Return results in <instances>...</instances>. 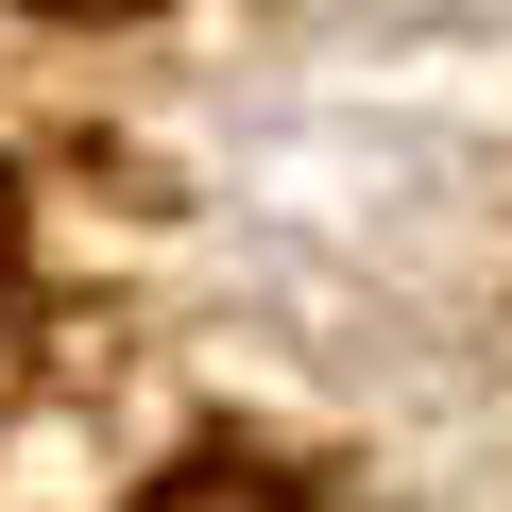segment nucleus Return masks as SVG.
I'll list each match as a JSON object with an SVG mask.
<instances>
[{
  "instance_id": "3",
  "label": "nucleus",
  "mask_w": 512,
  "mask_h": 512,
  "mask_svg": "<svg viewBox=\"0 0 512 512\" xmlns=\"http://www.w3.org/2000/svg\"><path fill=\"white\" fill-rule=\"evenodd\" d=\"M0 274H18V188H0Z\"/></svg>"
},
{
  "instance_id": "1",
  "label": "nucleus",
  "mask_w": 512,
  "mask_h": 512,
  "mask_svg": "<svg viewBox=\"0 0 512 512\" xmlns=\"http://www.w3.org/2000/svg\"><path fill=\"white\" fill-rule=\"evenodd\" d=\"M137 512H308V478H274V461H256V444H188Z\"/></svg>"
},
{
  "instance_id": "2",
  "label": "nucleus",
  "mask_w": 512,
  "mask_h": 512,
  "mask_svg": "<svg viewBox=\"0 0 512 512\" xmlns=\"http://www.w3.org/2000/svg\"><path fill=\"white\" fill-rule=\"evenodd\" d=\"M35 18H137V0H35Z\"/></svg>"
}]
</instances>
